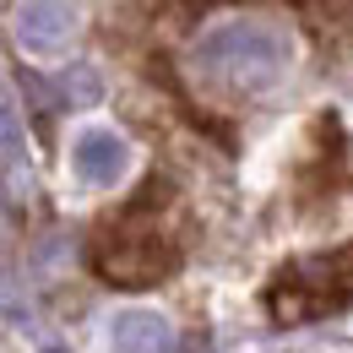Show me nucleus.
I'll use <instances>...</instances> for the list:
<instances>
[{"instance_id":"nucleus-1","label":"nucleus","mask_w":353,"mask_h":353,"mask_svg":"<svg viewBox=\"0 0 353 353\" xmlns=\"http://www.w3.org/2000/svg\"><path fill=\"white\" fill-rule=\"evenodd\" d=\"M174 207V185L169 179H147L136 190V201L98 234V250H92V266L114 283V288H147L158 283L163 272H174L179 245L169 228H158V212Z\"/></svg>"},{"instance_id":"nucleus-2","label":"nucleus","mask_w":353,"mask_h":353,"mask_svg":"<svg viewBox=\"0 0 353 353\" xmlns=\"http://www.w3.org/2000/svg\"><path fill=\"white\" fill-rule=\"evenodd\" d=\"M288 33L277 22H261V17H234V22H218L196 39V71L207 82H218L228 92H261L277 82V71L288 65Z\"/></svg>"},{"instance_id":"nucleus-3","label":"nucleus","mask_w":353,"mask_h":353,"mask_svg":"<svg viewBox=\"0 0 353 353\" xmlns=\"http://www.w3.org/2000/svg\"><path fill=\"white\" fill-rule=\"evenodd\" d=\"M353 299V250L348 256H310V261H294L277 288H272V315L277 321H310V315H326V310H343Z\"/></svg>"},{"instance_id":"nucleus-4","label":"nucleus","mask_w":353,"mask_h":353,"mask_svg":"<svg viewBox=\"0 0 353 353\" xmlns=\"http://www.w3.org/2000/svg\"><path fill=\"white\" fill-rule=\"evenodd\" d=\"M71 28H77L71 0H22L11 17V33L28 54H60L71 44Z\"/></svg>"},{"instance_id":"nucleus-5","label":"nucleus","mask_w":353,"mask_h":353,"mask_svg":"<svg viewBox=\"0 0 353 353\" xmlns=\"http://www.w3.org/2000/svg\"><path fill=\"white\" fill-rule=\"evenodd\" d=\"M71 163L88 185H120L131 169V141L120 131H82L71 147Z\"/></svg>"},{"instance_id":"nucleus-6","label":"nucleus","mask_w":353,"mask_h":353,"mask_svg":"<svg viewBox=\"0 0 353 353\" xmlns=\"http://www.w3.org/2000/svg\"><path fill=\"white\" fill-rule=\"evenodd\" d=\"M174 326L158 310H120L109 321V353H169Z\"/></svg>"}]
</instances>
